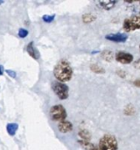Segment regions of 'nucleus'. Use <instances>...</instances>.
Listing matches in <instances>:
<instances>
[{
    "label": "nucleus",
    "instance_id": "1",
    "mask_svg": "<svg viewBox=\"0 0 140 150\" xmlns=\"http://www.w3.org/2000/svg\"><path fill=\"white\" fill-rule=\"evenodd\" d=\"M53 76L60 83H66L71 80L73 76V69L67 60H61L54 66Z\"/></svg>",
    "mask_w": 140,
    "mask_h": 150
},
{
    "label": "nucleus",
    "instance_id": "2",
    "mask_svg": "<svg viewBox=\"0 0 140 150\" xmlns=\"http://www.w3.org/2000/svg\"><path fill=\"white\" fill-rule=\"evenodd\" d=\"M117 141L111 134H104L99 142L98 150H117Z\"/></svg>",
    "mask_w": 140,
    "mask_h": 150
},
{
    "label": "nucleus",
    "instance_id": "3",
    "mask_svg": "<svg viewBox=\"0 0 140 150\" xmlns=\"http://www.w3.org/2000/svg\"><path fill=\"white\" fill-rule=\"evenodd\" d=\"M52 90L61 100H66L69 96V88L67 84L63 83H60L58 81L53 82Z\"/></svg>",
    "mask_w": 140,
    "mask_h": 150
},
{
    "label": "nucleus",
    "instance_id": "4",
    "mask_svg": "<svg viewBox=\"0 0 140 150\" xmlns=\"http://www.w3.org/2000/svg\"><path fill=\"white\" fill-rule=\"evenodd\" d=\"M49 115L53 121H63L67 118V111L61 105H55L51 107L49 111Z\"/></svg>",
    "mask_w": 140,
    "mask_h": 150
},
{
    "label": "nucleus",
    "instance_id": "5",
    "mask_svg": "<svg viewBox=\"0 0 140 150\" xmlns=\"http://www.w3.org/2000/svg\"><path fill=\"white\" fill-rule=\"evenodd\" d=\"M123 27L126 32H132L139 29L140 27V18L138 15L132 16L129 18L125 19Z\"/></svg>",
    "mask_w": 140,
    "mask_h": 150
},
{
    "label": "nucleus",
    "instance_id": "6",
    "mask_svg": "<svg viewBox=\"0 0 140 150\" xmlns=\"http://www.w3.org/2000/svg\"><path fill=\"white\" fill-rule=\"evenodd\" d=\"M115 58L117 62L122 63V64H130L133 62V55L127 52H117L115 55Z\"/></svg>",
    "mask_w": 140,
    "mask_h": 150
},
{
    "label": "nucleus",
    "instance_id": "7",
    "mask_svg": "<svg viewBox=\"0 0 140 150\" xmlns=\"http://www.w3.org/2000/svg\"><path fill=\"white\" fill-rule=\"evenodd\" d=\"M105 39L116 42V43H123L125 42L128 40V36L125 33H110L105 36Z\"/></svg>",
    "mask_w": 140,
    "mask_h": 150
},
{
    "label": "nucleus",
    "instance_id": "8",
    "mask_svg": "<svg viewBox=\"0 0 140 150\" xmlns=\"http://www.w3.org/2000/svg\"><path fill=\"white\" fill-rule=\"evenodd\" d=\"M26 51L28 53V54L34 60H39L40 57V54L39 52V50L36 48V47L33 44V41H31L27 47H26Z\"/></svg>",
    "mask_w": 140,
    "mask_h": 150
},
{
    "label": "nucleus",
    "instance_id": "9",
    "mask_svg": "<svg viewBox=\"0 0 140 150\" xmlns=\"http://www.w3.org/2000/svg\"><path fill=\"white\" fill-rule=\"evenodd\" d=\"M58 129L62 134H67L68 132H71L73 130V124L70 121L63 120L59 122L58 124Z\"/></svg>",
    "mask_w": 140,
    "mask_h": 150
},
{
    "label": "nucleus",
    "instance_id": "10",
    "mask_svg": "<svg viewBox=\"0 0 140 150\" xmlns=\"http://www.w3.org/2000/svg\"><path fill=\"white\" fill-rule=\"evenodd\" d=\"M18 129V123H8L6 125V131L10 136H14Z\"/></svg>",
    "mask_w": 140,
    "mask_h": 150
},
{
    "label": "nucleus",
    "instance_id": "11",
    "mask_svg": "<svg viewBox=\"0 0 140 150\" xmlns=\"http://www.w3.org/2000/svg\"><path fill=\"white\" fill-rule=\"evenodd\" d=\"M116 4H117V1H99V4L107 11L111 10L115 6Z\"/></svg>",
    "mask_w": 140,
    "mask_h": 150
},
{
    "label": "nucleus",
    "instance_id": "12",
    "mask_svg": "<svg viewBox=\"0 0 140 150\" xmlns=\"http://www.w3.org/2000/svg\"><path fill=\"white\" fill-rule=\"evenodd\" d=\"M102 58L106 62H111L113 60V53L110 50H105L101 54Z\"/></svg>",
    "mask_w": 140,
    "mask_h": 150
},
{
    "label": "nucleus",
    "instance_id": "13",
    "mask_svg": "<svg viewBox=\"0 0 140 150\" xmlns=\"http://www.w3.org/2000/svg\"><path fill=\"white\" fill-rule=\"evenodd\" d=\"M79 136L82 138V141H86V142H89L91 139V135L87 130H81L79 132Z\"/></svg>",
    "mask_w": 140,
    "mask_h": 150
},
{
    "label": "nucleus",
    "instance_id": "14",
    "mask_svg": "<svg viewBox=\"0 0 140 150\" xmlns=\"http://www.w3.org/2000/svg\"><path fill=\"white\" fill-rule=\"evenodd\" d=\"M79 143H80V145L82 146V147H83L85 149L87 150H94L95 149V146L94 145H92L89 142H86V141H82V140H79V142H78Z\"/></svg>",
    "mask_w": 140,
    "mask_h": 150
},
{
    "label": "nucleus",
    "instance_id": "15",
    "mask_svg": "<svg viewBox=\"0 0 140 150\" xmlns=\"http://www.w3.org/2000/svg\"><path fill=\"white\" fill-rule=\"evenodd\" d=\"M96 18V17L90 13H86L82 16V20L84 23H91V22L95 21Z\"/></svg>",
    "mask_w": 140,
    "mask_h": 150
},
{
    "label": "nucleus",
    "instance_id": "16",
    "mask_svg": "<svg viewBox=\"0 0 140 150\" xmlns=\"http://www.w3.org/2000/svg\"><path fill=\"white\" fill-rule=\"evenodd\" d=\"M55 18V15L54 14H52V15H48V14H46L42 17V19L45 23H52Z\"/></svg>",
    "mask_w": 140,
    "mask_h": 150
},
{
    "label": "nucleus",
    "instance_id": "17",
    "mask_svg": "<svg viewBox=\"0 0 140 150\" xmlns=\"http://www.w3.org/2000/svg\"><path fill=\"white\" fill-rule=\"evenodd\" d=\"M90 69L96 73H103L104 72V69L103 68H101L100 66L96 65V64H92L90 66Z\"/></svg>",
    "mask_w": 140,
    "mask_h": 150
},
{
    "label": "nucleus",
    "instance_id": "18",
    "mask_svg": "<svg viewBox=\"0 0 140 150\" xmlns=\"http://www.w3.org/2000/svg\"><path fill=\"white\" fill-rule=\"evenodd\" d=\"M28 33H29V32L26 30V29H25V28H20L19 30H18V36L20 37V38H25L27 35H28Z\"/></svg>",
    "mask_w": 140,
    "mask_h": 150
},
{
    "label": "nucleus",
    "instance_id": "19",
    "mask_svg": "<svg viewBox=\"0 0 140 150\" xmlns=\"http://www.w3.org/2000/svg\"><path fill=\"white\" fill-rule=\"evenodd\" d=\"M125 114H129V115H132V114H133L134 113V108L131 105H127L126 106V108H125Z\"/></svg>",
    "mask_w": 140,
    "mask_h": 150
},
{
    "label": "nucleus",
    "instance_id": "20",
    "mask_svg": "<svg viewBox=\"0 0 140 150\" xmlns=\"http://www.w3.org/2000/svg\"><path fill=\"white\" fill-rule=\"evenodd\" d=\"M4 72H6L7 75H8L10 77H11V78H15V77L17 76V73H16L14 70H11V69H5Z\"/></svg>",
    "mask_w": 140,
    "mask_h": 150
},
{
    "label": "nucleus",
    "instance_id": "21",
    "mask_svg": "<svg viewBox=\"0 0 140 150\" xmlns=\"http://www.w3.org/2000/svg\"><path fill=\"white\" fill-rule=\"evenodd\" d=\"M4 66L3 65H0V76H3L4 75Z\"/></svg>",
    "mask_w": 140,
    "mask_h": 150
},
{
    "label": "nucleus",
    "instance_id": "22",
    "mask_svg": "<svg viewBox=\"0 0 140 150\" xmlns=\"http://www.w3.org/2000/svg\"><path fill=\"white\" fill-rule=\"evenodd\" d=\"M139 60H138V61H137V62H135V66H136V68H137V69H139V67H138V65H139Z\"/></svg>",
    "mask_w": 140,
    "mask_h": 150
},
{
    "label": "nucleus",
    "instance_id": "23",
    "mask_svg": "<svg viewBox=\"0 0 140 150\" xmlns=\"http://www.w3.org/2000/svg\"><path fill=\"white\" fill-rule=\"evenodd\" d=\"M4 1H0V4H4Z\"/></svg>",
    "mask_w": 140,
    "mask_h": 150
},
{
    "label": "nucleus",
    "instance_id": "24",
    "mask_svg": "<svg viewBox=\"0 0 140 150\" xmlns=\"http://www.w3.org/2000/svg\"><path fill=\"white\" fill-rule=\"evenodd\" d=\"M94 150H98V149H97V148H95V149Z\"/></svg>",
    "mask_w": 140,
    "mask_h": 150
}]
</instances>
